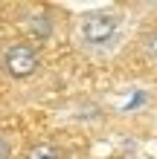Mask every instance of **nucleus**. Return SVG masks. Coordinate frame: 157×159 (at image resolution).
<instances>
[{
    "mask_svg": "<svg viewBox=\"0 0 157 159\" xmlns=\"http://www.w3.org/2000/svg\"><path fill=\"white\" fill-rule=\"evenodd\" d=\"M0 70H3L9 78H15V81L32 78L35 72L41 70V55L35 49V43L15 41V43L3 46V52H0Z\"/></svg>",
    "mask_w": 157,
    "mask_h": 159,
    "instance_id": "obj_1",
    "label": "nucleus"
},
{
    "mask_svg": "<svg viewBox=\"0 0 157 159\" xmlns=\"http://www.w3.org/2000/svg\"><path fill=\"white\" fill-rule=\"evenodd\" d=\"M79 32L87 46H108L119 32V17L114 12H102V9L87 12L79 20Z\"/></svg>",
    "mask_w": 157,
    "mask_h": 159,
    "instance_id": "obj_2",
    "label": "nucleus"
},
{
    "mask_svg": "<svg viewBox=\"0 0 157 159\" xmlns=\"http://www.w3.org/2000/svg\"><path fill=\"white\" fill-rule=\"evenodd\" d=\"M23 159H64V151L52 142H32L23 151Z\"/></svg>",
    "mask_w": 157,
    "mask_h": 159,
    "instance_id": "obj_3",
    "label": "nucleus"
},
{
    "mask_svg": "<svg viewBox=\"0 0 157 159\" xmlns=\"http://www.w3.org/2000/svg\"><path fill=\"white\" fill-rule=\"evenodd\" d=\"M29 32L35 35V38H41V41H47V38H50L52 23H50L47 12H41V15H32V17H29Z\"/></svg>",
    "mask_w": 157,
    "mask_h": 159,
    "instance_id": "obj_4",
    "label": "nucleus"
},
{
    "mask_svg": "<svg viewBox=\"0 0 157 159\" xmlns=\"http://www.w3.org/2000/svg\"><path fill=\"white\" fill-rule=\"evenodd\" d=\"M143 49L149 52V58H157V35H145L143 38Z\"/></svg>",
    "mask_w": 157,
    "mask_h": 159,
    "instance_id": "obj_5",
    "label": "nucleus"
},
{
    "mask_svg": "<svg viewBox=\"0 0 157 159\" xmlns=\"http://www.w3.org/2000/svg\"><path fill=\"white\" fill-rule=\"evenodd\" d=\"M0 159H12V145H9V139L0 136Z\"/></svg>",
    "mask_w": 157,
    "mask_h": 159,
    "instance_id": "obj_6",
    "label": "nucleus"
}]
</instances>
